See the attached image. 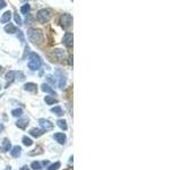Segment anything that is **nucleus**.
Returning <instances> with one entry per match:
<instances>
[{
	"label": "nucleus",
	"instance_id": "nucleus-21",
	"mask_svg": "<svg viewBox=\"0 0 181 170\" xmlns=\"http://www.w3.org/2000/svg\"><path fill=\"white\" fill-rule=\"evenodd\" d=\"M30 9H31V6L28 4H25V5H23V6L20 7V13L24 14V15H27V14L30 13Z\"/></svg>",
	"mask_w": 181,
	"mask_h": 170
},
{
	"label": "nucleus",
	"instance_id": "nucleus-6",
	"mask_svg": "<svg viewBox=\"0 0 181 170\" xmlns=\"http://www.w3.org/2000/svg\"><path fill=\"white\" fill-rule=\"evenodd\" d=\"M62 42H64V44H65L66 47L70 48L71 45H72V33L67 32L65 35H64V40H62Z\"/></svg>",
	"mask_w": 181,
	"mask_h": 170
},
{
	"label": "nucleus",
	"instance_id": "nucleus-25",
	"mask_svg": "<svg viewBox=\"0 0 181 170\" xmlns=\"http://www.w3.org/2000/svg\"><path fill=\"white\" fill-rule=\"evenodd\" d=\"M12 115H13L14 117H20L23 115V110L22 109H14L13 111H12Z\"/></svg>",
	"mask_w": 181,
	"mask_h": 170
},
{
	"label": "nucleus",
	"instance_id": "nucleus-18",
	"mask_svg": "<svg viewBox=\"0 0 181 170\" xmlns=\"http://www.w3.org/2000/svg\"><path fill=\"white\" fill-rule=\"evenodd\" d=\"M15 76H16V72H9V73H7V74H6V80L8 81L7 86H9V84H10V83L15 80Z\"/></svg>",
	"mask_w": 181,
	"mask_h": 170
},
{
	"label": "nucleus",
	"instance_id": "nucleus-11",
	"mask_svg": "<svg viewBox=\"0 0 181 170\" xmlns=\"http://www.w3.org/2000/svg\"><path fill=\"white\" fill-rule=\"evenodd\" d=\"M30 135H32L33 137H40L41 135H43V133H44V131H42L41 128H32L31 131H30Z\"/></svg>",
	"mask_w": 181,
	"mask_h": 170
},
{
	"label": "nucleus",
	"instance_id": "nucleus-30",
	"mask_svg": "<svg viewBox=\"0 0 181 170\" xmlns=\"http://www.w3.org/2000/svg\"><path fill=\"white\" fill-rule=\"evenodd\" d=\"M17 36L20 38V42H24V34H23V32L18 30V34H17Z\"/></svg>",
	"mask_w": 181,
	"mask_h": 170
},
{
	"label": "nucleus",
	"instance_id": "nucleus-2",
	"mask_svg": "<svg viewBox=\"0 0 181 170\" xmlns=\"http://www.w3.org/2000/svg\"><path fill=\"white\" fill-rule=\"evenodd\" d=\"M27 36L33 43L40 44L43 42V33L41 30H38V28H30L27 31Z\"/></svg>",
	"mask_w": 181,
	"mask_h": 170
},
{
	"label": "nucleus",
	"instance_id": "nucleus-22",
	"mask_svg": "<svg viewBox=\"0 0 181 170\" xmlns=\"http://www.w3.org/2000/svg\"><path fill=\"white\" fill-rule=\"evenodd\" d=\"M23 144L25 145V146H31L33 145V141L32 139H30V137H27V136H23Z\"/></svg>",
	"mask_w": 181,
	"mask_h": 170
},
{
	"label": "nucleus",
	"instance_id": "nucleus-24",
	"mask_svg": "<svg viewBox=\"0 0 181 170\" xmlns=\"http://www.w3.org/2000/svg\"><path fill=\"white\" fill-rule=\"evenodd\" d=\"M60 166H61V163H60L59 161H57L56 163L50 164V166L48 167V169H46V170H57V169H59V168H60Z\"/></svg>",
	"mask_w": 181,
	"mask_h": 170
},
{
	"label": "nucleus",
	"instance_id": "nucleus-1",
	"mask_svg": "<svg viewBox=\"0 0 181 170\" xmlns=\"http://www.w3.org/2000/svg\"><path fill=\"white\" fill-rule=\"evenodd\" d=\"M42 66V60L38 53L31 52L28 55V68L31 70H38Z\"/></svg>",
	"mask_w": 181,
	"mask_h": 170
},
{
	"label": "nucleus",
	"instance_id": "nucleus-19",
	"mask_svg": "<svg viewBox=\"0 0 181 170\" xmlns=\"http://www.w3.org/2000/svg\"><path fill=\"white\" fill-rule=\"evenodd\" d=\"M51 112H53L57 116H64V110H62V108L60 107V106H56V107L52 108Z\"/></svg>",
	"mask_w": 181,
	"mask_h": 170
},
{
	"label": "nucleus",
	"instance_id": "nucleus-14",
	"mask_svg": "<svg viewBox=\"0 0 181 170\" xmlns=\"http://www.w3.org/2000/svg\"><path fill=\"white\" fill-rule=\"evenodd\" d=\"M41 90H42L43 92H45V93H50V94H52V95H57V93H56V92L52 90L51 86H49V85H48V84H45V83L41 85Z\"/></svg>",
	"mask_w": 181,
	"mask_h": 170
},
{
	"label": "nucleus",
	"instance_id": "nucleus-28",
	"mask_svg": "<svg viewBox=\"0 0 181 170\" xmlns=\"http://www.w3.org/2000/svg\"><path fill=\"white\" fill-rule=\"evenodd\" d=\"M16 76H17V80L18 81H24L25 80V75L22 72H16Z\"/></svg>",
	"mask_w": 181,
	"mask_h": 170
},
{
	"label": "nucleus",
	"instance_id": "nucleus-12",
	"mask_svg": "<svg viewBox=\"0 0 181 170\" xmlns=\"http://www.w3.org/2000/svg\"><path fill=\"white\" fill-rule=\"evenodd\" d=\"M24 90L27 91V92H35L36 90H38V85L36 84H34V83H26L25 85H24Z\"/></svg>",
	"mask_w": 181,
	"mask_h": 170
},
{
	"label": "nucleus",
	"instance_id": "nucleus-5",
	"mask_svg": "<svg viewBox=\"0 0 181 170\" xmlns=\"http://www.w3.org/2000/svg\"><path fill=\"white\" fill-rule=\"evenodd\" d=\"M60 22H61V25L64 26V27H68L72 23V17H71L69 14H64L60 17Z\"/></svg>",
	"mask_w": 181,
	"mask_h": 170
},
{
	"label": "nucleus",
	"instance_id": "nucleus-31",
	"mask_svg": "<svg viewBox=\"0 0 181 170\" xmlns=\"http://www.w3.org/2000/svg\"><path fill=\"white\" fill-rule=\"evenodd\" d=\"M7 6V2L6 1H0V10L2 9V8H5Z\"/></svg>",
	"mask_w": 181,
	"mask_h": 170
},
{
	"label": "nucleus",
	"instance_id": "nucleus-33",
	"mask_svg": "<svg viewBox=\"0 0 181 170\" xmlns=\"http://www.w3.org/2000/svg\"><path fill=\"white\" fill-rule=\"evenodd\" d=\"M42 164H43V166H49V161H48V160H46V161H43Z\"/></svg>",
	"mask_w": 181,
	"mask_h": 170
},
{
	"label": "nucleus",
	"instance_id": "nucleus-10",
	"mask_svg": "<svg viewBox=\"0 0 181 170\" xmlns=\"http://www.w3.org/2000/svg\"><path fill=\"white\" fill-rule=\"evenodd\" d=\"M10 18H12V12L10 10H7V12H5V13L2 14V16L0 18V23H2V24L8 23L10 20Z\"/></svg>",
	"mask_w": 181,
	"mask_h": 170
},
{
	"label": "nucleus",
	"instance_id": "nucleus-15",
	"mask_svg": "<svg viewBox=\"0 0 181 170\" xmlns=\"http://www.w3.org/2000/svg\"><path fill=\"white\" fill-rule=\"evenodd\" d=\"M12 155H13L14 158H18L20 155V153H22V147L20 146H18V145H16V146H14L13 150H12Z\"/></svg>",
	"mask_w": 181,
	"mask_h": 170
},
{
	"label": "nucleus",
	"instance_id": "nucleus-3",
	"mask_svg": "<svg viewBox=\"0 0 181 170\" xmlns=\"http://www.w3.org/2000/svg\"><path fill=\"white\" fill-rule=\"evenodd\" d=\"M51 18V14L48 9H41L36 14V19L40 23H48Z\"/></svg>",
	"mask_w": 181,
	"mask_h": 170
},
{
	"label": "nucleus",
	"instance_id": "nucleus-9",
	"mask_svg": "<svg viewBox=\"0 0 181 170\" xmlns=\"http://www.w3.org/2000/svg\"><path fill=\"white\" fill-rule=\"evenodd\" d=\"M28 124H30V120H28V118H22V119L17 120L16 126L20 127V128H22V129H25L26 127L28 126Z\"/></svg>",
	"mask_w": 181,
	"mask_h": 170
},
{
	"label": "nucleus",
	"instance_id": "nucleus-16",
	"mask_svg": "<svg viewBox=\"0 0 181 170\" xmlns=\"http://www.w3.org/2000/svg\"><path fill=\"white\" fill-rule=\"evenodd\" d=\"M44 101H45V103L49 104V106H52V104H54V103H58V100L54 99V96H51V95H46L44 98Z\"/></svg>",
	"mask_w": 181,
	"mask_h": 170
},
{
	"label": "nucleus",
	"instance_id": "nucleus-27",
	"mask_svg": "<svg viewBox=\"0 0 181 170\" xmlns=\"http://www.w3.org/2000/svg\"><path fill=\"white\" fill-rule=\"evenodd\" d=\"M31 167H32L34 170H40L41 169V163H40V162H36V161H34V162H32Z\"/></svg>",
	"mask_w": 181,
	"mask_h": 170
},
{
	"label": "nucleus",
	"instance_id": "nucleus-23",
	"mask_svg": "<svg viewBox=\"0 0 181 170\" xmlns=\"http://www.w3.org/2000/svg\"><path fill=\"white\" fill-rule=\"evenodd\" d=\"M65 85H66V77L64 75L62 76H60L59 77V83H58V86L60 88H65Z\"/></svg>",
	"mask_w": 181,
	"mask_h": 170
},
{
	"label": "nucleus",
	"instance_id": "nucleus-26",
	"mask_svg": "<svg viewBox=\"0 0 181 170\" xmlns=\"http://www.w3.org/2000/svg\"><path fill=\"white\" fill-rule=\"evenodd\" d=\"M14 19H15V22H16L17 25H22V18H20V15H18L17 13L14 15Z\"/></svg>",
	"mask_w": 181,
	"mask_h": 170
},
{
	"label": "nucleus",
	"instance_id": "nucleus-7",
	"mask_svg": "<svg viewBox=\"0 0 181 170\" xmlns=\"http://www.w3.org/2000/svg\"><path fill=\"white\" fill-rule=\"evenodd\" d=\"M51 56H53V58H56L57 60H61L65 57V51L61 50V49H54V50H52Z\"/></svg>",
	"mask_w": 181,
	"mask_h": 170
},
{
	"label": "nucleus",
	"instance_id": "nucleus-8",
	"mask_svg": "<svg viewBox=\"0 0 181 170\" xmlns=\"http://www.w3.org/2000/svg\"><path fill=\"white\" fill-rule=\"evenodd\" d=\"M53 139H56L59 144H65L67 137H66V135L64 133H56V134L53 135Z\"/></svg>",
	"mask_w": 181,
	"mask_h": 170
},
{
	"label": "nucleus",
	"instance_id": "nucleus-13",
	"mask_svg": "<svg viewBox=\"0 0 181 170\" xmlns=\"http://www.w3.org/2000/svg\"><path fill=\"white\" fill-rule=\"evenodd\" d=\"M12 149V143H10V141L8 139H4V142H2V146H1V150L4 152H7L9 151Z\"/></svg>",
	"mask_w": 181,
	"mask_h": 170
},
{
	"label": "nucleus",
	"instance_id": "nucleus-29",
	"mask_svg": "<svg viewBox=\"0 0 181 170\" xmlns=\"http://www.w3.org/2000/svg\"><path fill=\"white\" fill-rule=\"evenodd\" d=\"M52 77H53V76L48 75V76H46V81H48L49 83H51L52 85H54V84H56V80H54V78H52Z\"/></svg>",
	"mask_w": 181,
	"mask_h": 170
},
{
	"label": "nucleus",
	"instance_id": "nucleus-4",
	"mask_svg": "<svg viewBox=\"0 0 181 170\" xmlns=\"http://www.w3.org/2000/svg\"><path fill=\"white\" fill-rule=\"evenodd\" d=\"M39 124H40V126L42 127L41 129H42V131H44V132L52 131V129H53V127H54V125L52 124L50 120H46V119H44V118H40Z\"/></svg>",
	"mask_w": 181,
	"mask_h": 170
},
{
	"label": "nucleus",
	"instance_id": "nucleus-17",
	"mask_svg": "<svg viewBox=\"0 0 181 170\" xmlns=\"http://www.w3.org/2000/svg\"><path fill=\"white\" fill-rule=\"evenodd\" d=\"M5 31H6L7 33L13 34V33H15V32H18V30H17V27H16L15 25H13L12 23H9L8 25L5 26Z\"/></svg>",
	"mask_w": 181,
	"mask_h": 170
},
{
	"label": "nucleus",
	"instance_id": "nucleus-32",
	"mask_svg": "<svg viewBox=\"0 0 181 170\" xmlns=\"http://www.w3.org/2000/svg\"><path fill=\"white\" fill-rule=\"evenodd\" d=\"M20 170H31V169H30L27 166H24V167H22V168H20Z\"/></svg>",
	"mask_w": 181,
	"mask_h": 170
},
{
	"label": "nucleus",
	"instance_id": "nucleus-20",
	"mask_svg": "<svg viewBox=\"0 0 181 170\" xmlns=\"http://www.w3.org/2000/svg\"><path fill=\"white\" fill-rule=\"evenodd\" d=\"M57 125H58L59 128H60V129H62V131H67V128H68V126H67V123H66L65 119H59L58 121H57Z\"/></svg>",
	"mask_w": 181,
	"mask_h": 170
}]
</instances>
